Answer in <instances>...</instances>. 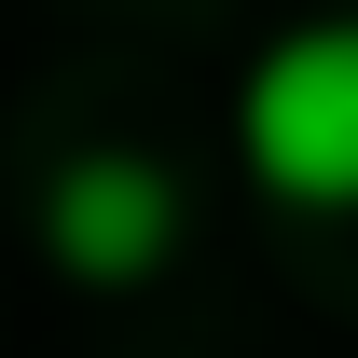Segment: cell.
I'll return each instance as SVG.
<instances>
[{
	"label": "cell",
	"instance_id": "obj_2",
	"mask_svg": "<svg viewBox=\"0 0 358 358\" xmlns=\"http://www.w3.org/2000/svg\"><path fill=\"white\" fill-rule=\"evenodd\" d=\"M42 234L83 289H138V275L179 248V179L152 152H83V166L42 193Z\"/></svg>",
	"mask_w": 358,
	"mask_h": 358
},
{
	"label": "cell",
	"instance_id": "obj_1",
	"mask_svg": "<svg viewBox=\"0 0 358 358\" xmlns=\"http://www.w3.org/2000/svg\"><path fill=\"white\" fill-rule=\"evenodd\" d=\"M234 152L289 193V207H358V14H317L262 42L234 96Z\"/></svg>",
	"mask_w": 358,
	"mask_h": 358
}]
</instances>
